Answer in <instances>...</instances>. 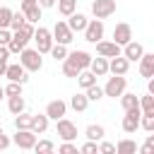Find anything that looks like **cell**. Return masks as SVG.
<instances>
[{
    "mask_svg": "<svg viewBox=\"0 0 154 154\" xmlns=\"http://www.w3.org/2000/svg\"><path fill=\"white\" fill-rule=\"evenodd\" d=\"M14 128L17 130H29L31 128V113H24V111L17 113L14 116Z\"/></svg>",
    "mask_w": 154,
    "mask_h": 154,
    "instance_id": "30",
    "label": "cell"
},
{
    "mask_svg": "<svg viewBox=\"0 0 154 154\" xmlns=\"http://www.w3.org/2000/svg\"><path fill=\"white\" fill-rule=\"evenodd\" d=\"M2 132H5V130H2V125H0V135H2Z\"/></svg>",
    "mask_w": 154,
    "mask_h": 154,
    "instance_id": "49",
    "label": "cell"
},
{
    "mask_svg": "<svg viewBox=\"0 0 154 154\" xmlns=\"http://www.w3.org/2000/svg\"><path fill=\"white\" fill-rule=\"evenodd\" d=\"M10 19H12V10L0 5V29H10Z\"/></svg>",
    "mask_w": 154,
    "mask_h": 154,
    "instance_id": "36",
    "label": "cell"
},
{
    "mask_svg": "<svg viewBox=\"0 0 154 154\" xmlns=\"http://www.w3.org/2000/svg\"><path fill=\"white\" fill-rule=\"evenodd\" d=\"M67 58H70L79 70H87L89 63H91V55H89L87 51H72V53H67Z\"/></svg>",
    "mask_w": 154,
    "mask_h": 154,
    "instance_id": "18",
    "label": "cell"
},
{
    "mask_svg": "<svg viewBox=\"0 0 154 154\" xmlns=\"http://www.w3.org/2000/svg\"><path fill=\"white\" fill-rule=\"evenodd\" d=\"M89 70H91L96 77H103V75H108V58H103V55H99V58H91V63H89Z\"/></svg>",
    "mask_w": 154,
    "mask_h": 154,
    "instance_id": "19",
    "label": "cell"
},
{
    "mask_svg": "<svg viewBox=\"0 0 154 154\" xmlns=\"http://www.w3.org/2000/svg\"><path fill=\"white\" fill-rule=\"evenodd\" d=\"M5 77H7L10 82H19V84H26V82H29V75H26V70H24L19 63L7 65V67H5Z\"/></svg>",
    "mask_w": 154,
    "mask_h": 154,
    "instance_id": "8",
    "label": "cell"
},
{
    "mask_svg": "<svg viewBox=\"0 0 154 154\" xmlns=\"http://www.w3.org/2000/svg\"><path fill=\"white\" fill-rule=\"evenodd\" d=\"M60 154H77V144H72V140H63V144L58 147Z\"/></svg>",
    "mask_w": 154,
    "mask_h": 154,
    "instance_id": "38",
    "label": "cell"
},
{
    "mask_svg": "<svg viewBox=\"0 0 154 154\" xmlns=\"http://www.w3.org/2000/svg\"><path fill=\"white\" fill-rule=\"evenodd\" d=\"M128 67H130V60H128L125 55H113V58L108 60V72H111V75H125Z\"/></svg>",
    "mask_w": 154,
    "mask_h": 154,
    "instance_id": "14",
    "label": "cell"
},
{
    "mask_svg": "<svg viewBox=\"0 0 154 154\" xmlns=\"http://www.w3.org/2000/svg\"><path fill=\"white\" fill-rule=\"evenodd\" d=\"M19 94H22V84L19 82H10L5 87V96H19Z\"/></svg>",
    "mask_w": 154,
    "mask_h": 154,
    "instance_id": "40",
    "label": "cell"
},
{
    "mask_svg": "<svg viewBox=\"0 0 154 154\" xmlns=\"http://www.w3.org/2000/svg\"><path fill=\"white\" fill-rule=\"evenodd\" d=\"M135 152H137L135 140H120L116 144V154H135Z\"/></svg>",
    "mask_w": 154,
    "mask_h": 154,
    "instance_id": "26",
    "label": "cell"
},
{
    "mask_svg": "<svg viewBox=\"0 0 154 154\" xmlns=\"http://www.w3.org/2000/svg\"><path fill=\"white\" fill-rule=\"evenodd\" d=\"M24 22H26L24 12H12V19H10V29H12V31H17V29H19Z\"/></svg>",
    "mask_w": 154,
    "mask_h": 154,
    "instance_id": "37",
    "label": "cell"
},
{
    "mask_svg": "<svg viewBox=\"0 0 154 154\" xmlns=\"http://www.w3.org/2000/svg\"><path fill=\"white\" fill-rule=\"evenodd\" d=\"M7 108H10V113H12V116L22 113V111L26 108V103H24V96H22V94H19V96H7Z\"/></svg>",
    "mask_w": 154,
    "mask_h": 154,
    "instance_id": "24",
    "label": "cell"
},
{
    "mask_svg": "<svg viewBox=\"0 0 154 154\" xmlns=\"http://www.w3.org/2000/svg\"><path fill=\"white\" fill-rule=\"evenodd\" d=\"M103 19H89L87 22V26H84V41H89V43H96V41H101L103 38Z\"/></svg>",
    "mask_w": 154,
    "mask_h": 154,
    "instance_id": "2",
    "label": "cell"
},
{
    "mask_svg": "<svg viewBox=\"0 0 154 154\" xmlns=\"http://www.w3.org/2000/svg\"><path fill=\"white\" fill-rule=\"evenodd\" d=\"M41 10H48V7H55V0H36Z\"/></svg>",
    "mask_w": 154,
    "mask_h": 154,
    "instance_id": "44",
    "label": "cell"
},
{
    "mask_svg": "<svg viewBox=\"0 0 154 154\" xmlns=\"http://www.w3.org/2000/svg\"><path fill=\"white\" fill-rule=\"evenodd\" d=\"M5 67H7V60H0V77H5Z\"/></svg>",
    "mask_w": 154,
    "mask_h": 154,
    "instance_id": "47",
    "label": "cell"
},
{
    "mask_svg": "<svg viewBox=\"0 0 154 154\" xmlns=\"http://www.w3.org/2000/svg\"><path fill=\"white\" fill-rule=\"evenodd\" d=\"M55 5H58V12L63 17H67V14H72L77 10V0H55Z\"/></svg>",
    "mask_w": 154,
    "mask_h": 154,
    "instance_id": "27",
    "label": "cell"
},
{
    "mask_svg": "<svg viewBox=\"0 0 154 154\" xmlns=\"http://www.w3.org/2000/svg\"><path fill=\"white\" fill-rule=\"evenodd\" d=\"M34 152H38V154H51V152H55V144H53L51 140H36V142H34Z\"/></svg>",
    "mask_w": 154,
    "mask_h": 154,
    "instance_id": "31",
    "label": "cell"
},
{
    "mask_svg": "<svg viewBox=\"0 0 154 154\" xmlns=\"http://www.w3.org/2000/svg\"><path fill=\"white\" fill-rule=\"evenodd\" d=\"M10 144H12V140H10V137H7L5 132H2V135H0V149H7Z\"/></svg>",
    "mask_w": 154,
    "mask_h": 154,
    "instance_id": "43",
    "label": "cell"
},
{
    "mask_svg": "<svg viewBox=\"0 0 154 154\" xmlns=\"http://www.w3.org/2000/svg\"><path fill=\"white\" fill-rule=\"evenodd\" d=\"M140 128H144L147 132H154V113H142L140 116Z\"/></svg>",
    "mask_w": 154,
    "mask_h": 154,
    "instance_id": "35",
    "label": "cell"
},
{
    "mask_svg": "<svg viewBox=\"0 0 154 154\" xmlns=\"http://www.w3.org/2000/svg\"><path fill=\"white\" fill-rule=\"evenodd\" d=\"M116 12V0H94L91 2V14L96 19H106Z\"/></svg>",
    "mask_w": 154,
    "mask_h": 154,
    "instance_id": "7",
    "label": "cell"
},
{
    "mask_svg": "<svg viewBox=\"0 0 154 154\" xmlns=\"http://www.w3.org/2000/svg\"><path fill=\"white\" fill-rule=\"evenodd\" d=\"M22 12H24L26 22H31V24H36V22L41 19V7H38V2H36V5H29V7H24Z\"/></svg>",
    "mask_w": 154,
    "mask_h": 154,
    "instance_id": "28",
    "label": "cell"
},
{
    "mask_svg": "<svg viewBox=\"0 0 154 154\" xmlns=\"http://www.w3.org/2000/svg\"><path fill=\"white\" fill-rule=\"evenodd\" d=\"M48 53L55 58V63H58V60H65V55H67V46H63V43H53Z\"/></svg>",
    "mask_w": 154,
    "mask_h": 154,
    "instance_id": "34",
    "label": "cell"
},
{
    "mask_svg": "<svg viewBox=\"0 0 154 154\" xmlns=\"http://www.w3.org/2000/svg\"><path fill=\"white\" fill-rule=\"evenodd\" d=\"M2 96H5V87H0V101H2Z\"/></svg>",
    "mask_w": 154,
    "mask_h": 154,
    "instance_id": "48",
    "label": "cell"
},
{
    "mask_svg": "<svg viewBox=\"0 0 154 154\" xmlns=\"http://www.w3.org/2000/svg\"><path fill=\"white\" fill-rule=\"evenodd\" d=\"M53 43H63V46H67V43H72V38H75V34H72V29L67 26V22H63V19H58L55 22V26H53Z\"/></svg>",
    "mask_w": 154,
    "mask_h": 154,
    "instance_id": "3",
    "label": "cell"
},
{
    "mask_svg": "<svg viewBox=\"0 0 154 154\" xmlns=\"http://www.w3.org/2000/svg\"><path fill=\"white\" fill-rule=\"evenodd\" d=\"M29 130L36 132V135L46 132V130H48V116H46V113H36V116H31V128H29Z\"/></svg>",
    "mask_w": 154,
    "mask_h": 154,
    "instance_id": "20",
    "label": "cell"
},
{
    "mask_svg": "<svg viewBox=\"0 0 154 154\" xmlns=\"http://www.w3.org/2000/svg\"><path fill=\"white\" fill-rule=\"evenodd\" d=\"M120 106H123V111H132V108H140V96H135V94H120Z\"/></svg>",
    "mask_w": 154,
    "mask_h": 154,
    "instance_id": "25",
    "label": "cell"
},
{
    "mask_svg": "<svg viewBox=\"0 0 154 154\" xmlns=\"http://www.w3.org/2000/svg\"><path fill=\"white\" fill-rule=\"evenodd\" d=\"M140 116H142V111L140 108H132V111H125V116H123V130L128 132V135H132L137 128H140Z\"/></svg>",
    "mask_w": 154,
    "mask_h": 154,
    "instance_id": "9",
    "label": "cell"
},
{
    "mask_svg": "<svg viewBox=\"0 0 154 154\" xmlns=\"http://www.w3.org/2000/svg\"><path fill=\"white\" fill-rule=\"evenodd\" d=\"M19 65L26 70V72H38L41 67H43V58H41V53L36 51V48H22L19 51Z\"/></svg>",
    "mask_w": 154,
    "mask_h": 154,
    "instance_id": "1",
    "label": "cell"
},
{
    "mask_svg": "<svg viewBox=\"0 0 154 154\" xmlns=\"http://www.w3.org/2000/svg\"><path fill=\"white\" fill-rule=\"evenodd\" d=\"M79 152H82V154H99V144H96L94 140H87V142L79 147Z\"/></svg>",
    "mask_w": 154,
    "mask_h": 154,
    "instance_id": "39",
    "label": "cell"
},
{
    "mask_svg": "<svg viewBox=\"0 0 154 154\" xmlns=\"http://www.w3.org/2000/svg\"><path fill=\"white\" fill-rule=\"evenodd\" d=\"M29 5H36V0H19V7H22V10L29 7Z\"/></svg>",
    "mask_w": 154,
    "mask_h": 154,
    "instance_id": "46",
    "label": "cell"
},
{
    "mask_svg": "<svg viewBox=\"0 0 154 154\" xmlns=\"http://www.w3.org/2000/svg\"><path fill=\"white\" fill-rule=\"evenodd\" d=\"M103 135H106V130H103V125H99V123H91V125H87V130H84V137H87V140H94V142L103 140Z\"/></svg>",
    "mask_w": 154,
    "mask_h": 154,
    "instance_id": "22",
    "label": "cell"
},
{
    "mask_svg": "<svg viewBox=\"0 0 154 154\" xmlns=\"http://www.w3.org/2000/svg\"><path fill=\"white\" fill-rule=\"evenodd\" d=\"M55 123H58V125H55V132H58L60 140H77V125H75L72 120H67V118L63 116V118H58Z\"/></svg>",
    "mask_w": 154,
    "mask_h": 154,
    "instance_id": "6",
    "label": "cell"
},
{
    "mask_svg": "<svg viewBox=\"0 0 154 154\" xmlns=\"http://www.w3.org/2000/svg\"><path fill=\"white\" fill-rule=\"evenodd\" d=\"M34 41H36V51L43 55V53H48L51 51V46H53V34L46 29V26H38V29H34V36H31Z\"/></svg>",
    "mask_w": 154,
    "mask_h": 154,
    "instance_id": "4",
    "label": "cell"
},
{
    "mask_svg": "<svg viewBox=\"0 0 154 154\" xmlns=\"http://www.w3.org/2000/svg\"><path fill=\"white\" fill-rule=\"evenodd\" d=\"M125 87H128V79H125V75H113V77H108V82H106V87H103V96H120L123 91H125Z\"/></svg>",
    "mask_w": 154,
    "mask_h": 154,
    "instance_id": "5",
    "label": "cell"
},
{
    "mask_svg": "<svg viewBox=\"0 0 154 154\" xmlns=\"http://www.w3.org/2000/svg\"><path fill=\"white\" fill-rule=\"evenodd\" d=\"M87 22H89V19H87L82 12H77V10H75L72 14H67V26L72 29V34H77V31H84Z\"/></svg>",
    "mask_w": 154,
    "mask_h": 154,
    "instance_id": "16",
    "label": "cell"
},
{
    "mask_svg": "<svg viewBox=\"0 0 154 154\" xmlns=\"http://www.w3.org/2000/svg\"><path fill=\"white\" fill-rule=\"evenodd\" d=\"M10 55H12V53H10V48H7V46H0V60H7Z\"/></svg>",
    "mask_w": 154,
    "mask_h": 154,
    "instance_id": "45",
    "label": "cell"
},
{
    "mask_svg": "<svg viewBox=\"0 0 154 154\" xmlns=\"http://www.w3.org/2000/svg\"><path fill=\"white\" fill-rule=\"evenodd\" d=\"M67 113V103L63 101V99H53V101H48V106H46V116H48V120H58V118H63Z\"/></svg>",
    "mask_w": 154,
    "mask_h": 154,
    "instance_id": "10",
    "label": "cell"
},
{
    "mask_svg": "<svg viewBox=\"0 0 154 154\" xmlns=\"http://www.w3.org/2000/svg\"><path fill=\"white\" fill-rule=\"evenodd\" d=\"M140 75L142 77H154V53H142L140 58Z\"/></svg>",
    "mask_w": 154,
    "mask_h": 154,
    "instance_id": "17",
    "label": "cell"
},
{
    "mask_svg": "<svg viewBox=\"0 0 154 154\" xmlns=\"http://www.w3.org/2000/svg\"><path fill=\"white\" fill-rule=\"evenodd\" d=\"M140 111L142 113H154V94L140 96Z\"/></svg>",
    "mask_w": 154,
    "mask_h": 154,
    "instance_id": "33",
    "label": "cell"
},
{
    "mask_svg": "<svg viewBox=\"0 0 154 154\" xmlns=\"http://www.w3.org/2000/svg\"><path fill=\"white\" fill-rule=\"evenodd\" d=\"M84 94H87V99H89V101H99V99H103V87H99V84L94 82L91 87H87V89H84Z\"/></svg>",
    "mask_w": 154,
    "mask_h": 154,
    "instance_id": "32",
    "label": "cell"
},
{
    "mask_svg": "<svg viewBox=\"0 0 154 154\" xmlns=\"http://www.w3.org/2000/svg\"><path fill=\"white\" fill-rule=\"evenodd\" d=\"M130 38H132V26H130L128 22L116 24V29H113V41H116L118 46H125Z\"/></svg>",
    "mask_w": 154,
    "mask_h": 154,
    "instance_id": "12",
    "label": "cell"
},
{
    "mask_svg": "<svg viewBox=\"0 0 154 154\" xmlns=\"http://www.w3.org/2000/svg\"><path fill=\"white\" fill-rule=\"evenodd\" d=\"M60 63H63V75H65V77L75 79V77L79 75V67H77V65H75V63H72L67 55H65V60H60Z\"/></svg>",
    "mask_w": 154,
    "mask_h": 154,
    "instance_id": "29",
    "label": "cell"
},
{
    "mask_svg": "<svg viewBox=\"0 0 154 154\" xmlns=\"http://www.w3.org/2000/svg\"><path fill=\"white\" fill-rule=\"evenodd\" d=\"M142 53H144V48H142V43H137V41H128L125 46H123V51H120V55H125L128 60H140L142 58Z\"/></svg>",
    "mask_w": 154,
    "mask_h": 154,
    "instance_id": "15",
    "label": "cell"
},
{
    "mask_svg": "<svg viewBox=\"0 0 154 154\" xmlns=\"http://www.w3.org/2000/svg\"><path fill=\"white\" fill-rule=\"evenodd\" d=\"M10 36H12L10 29H0V46H7L10 43Z\"/></svg>",
    "mask_w": 154,
    "mask_h": 154,
    "instance_id": "42",
    "label": "cell"
},
{
    "mask_svg": "<svg viewBox=\"0 0 154 154\" xmlns=\"http://www.w3.org/2000/svg\"><path fill=\"white\" fill-rule=\"evenodd\" d=\"M99 152L101 154H113L116 152V144L113 142H106V140H99Z\"/></svg>",
    "mask_w": 154,
    "mask_h": 154,
    "instance_id": "41",
    "label": "cell"
},
{
    "mask_svg": "<svg viewBox=\"0 0 154 154\" xmlns=\"http://www.w3.org/2000/svg\"><path fill=\"white\" fill-rule=\"evenodd\" d=\"M75 79H77V84H79L82 89H87V87H91V84L96 82V75H94V72L87 67V70H79V75H77Z\"/></svg>",
    "mask_w": 154,
    "mask_h": 154,
    "instance_id": "23",
    "label": "cell"
},
{
    "mask_svg": "<svg viewBox=\"0 0 154 154\" xmlns=\"http://www.w3.org/2000/svg\"><path fill=\"white\" fill-rule=\"evenodd\" d=\"M96 53L103 55V58H113V55H120V46L116 41H96Z\"/></svg>",
    "mask_w": 154,
    "mask_h": 154,
    "instance_id": "13",
    "label": "cell"
},
{
    "mask_svg": "<svg viewBox=\"0 0 154 154\" xmlns=\"http://www.w3.org/2000/svg\"><path fill=\"white\" fill-rule=\"evenodd\" d=\"M12 142H14L19 149H34L36 132H31V130H17V135L12 137Z\"/></svg>",
    "mask_w": 154,
    "mask_h": 154,
    "instance_id": "11",
    "label": "cell"
},
{
    "mask_svg": "<svg viewBox=\"0 0 154 154\" xmlns=\"http://www.w3.org/2000/svg\"><path fill=\"white\" fill-rule=\"evenodd\" d=\"M70 106H72L77 113H84V111H87V106H89V99H87V94H84V91H77V94H72V96H70Z\"/></svg>",
    "mask_w": 154,
    "mask_h": 154,
    "instance_id": "21",
    "label": "cell"
}]
</instances>
